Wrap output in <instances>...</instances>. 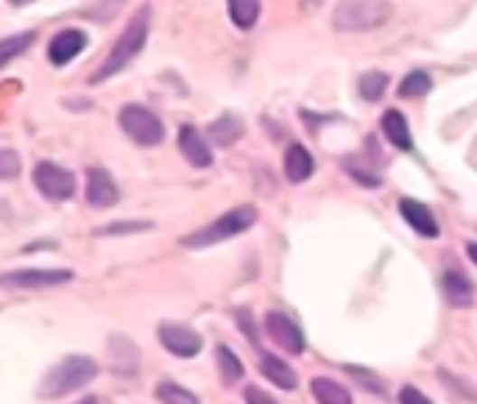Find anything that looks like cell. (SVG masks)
I'll return each mask as SVG.
<instances>
[{
	"instance_id": "6da1fadb",
	"label": "cell",
	"mask_w": 477,
	"mask_h": 404,
	"mask_svg": "<svg viewBox=\"0 0 477 404\" xmlns=\"http://www.w3.org/2000/svg\"><path fill=\"white\" fill-rule=\"evenodd\" d=\"M148 25H151V9L148 6H143L132 20H129V25H126V31L120 33V40L115 42V48H112V53L104 59V64L98 67V73L92 76V84H101V81H107L109 76H115V73H120L126 64H129L140 51H143V45H145V37H148Z\"/></svg>"
},
{
	"instance_id": "7a4b0ae2",
	"label": "cell",
	"mask_w": 477,
	"mask_h": 404,
	"mask_svg": "<svg viewBox=\"0 0 477 404\" xmlns=\"http://www.w3.org/2000/svg\"><path fill=\"white\" fill-rule=\"evenodd\" d=\"M95 377H98V362H95L92 357H84V354H70L51 368L37 393L45 399H59V396H68V393L84 388Z\"/></svg>"
},
{
	"instance_id": "3957f363",
	"label": "cell",
	"mask_w": 477,
	"mask_h": 404,
	"mask_svg": "<svg viewBox=\"0 0 477 404\" xmlns=\"http://www.w3.org/2000/svg\"><path fill=\"white\" fill-rule=\"evenodd\" d=\"M254 221H257V210L254 207H238L232 212H227L224 218L212 221L210 226L187 234V238L182 240L184 249H207V246H215V243H224L229 238H238V234L248 231L254 226Z\"/></svg>"
},
{
	"instance_id": "277c9868",
	"label": "cell",
	"mask_w": 477,
	"mask_h": 404,
	"mask_svg": "<svg viewBox=\"0 0 477 404\" xmlns=\"http://www.w3.org/2000/svg\"><path fill=\"white\" fill-rule=\"evenodd\" d=\"M391 20L388 0H341L332 25L338 31H374Z\"/></svg>"
},
{
	"instance_id": "5b68a950",
	"label": "cell",
	"mask_w": 477,
	"mask_h": 404,
	"mask_svg": "<svg viewBox=\"0 0 477 404\" xmlns=\"http://www.w3.org/2000/svg\"><path fill=\"white\" fill-rule=\"evenodd\" d=\"M120 126L135 143H140L145 148L159 146V143H163V137H165L163 120H159L151 109L137 107V104H129V107L120 109Z\"/></svg>"
},
{
	"instance_id": "8992f818",
	"label": "cell",
	"mask_w": 477,
	"mask_h": 404,
	"mask_svg": "<svg viewBox=\"0 0 477 404\" xmlns=\"http://www.w3.org/2000/svg\"><path fill=\"white\" fill-rule=\"evenodd\" d=\"M34 184L37 190L51 198V201H68L73 193H76V179L70 171L65 167H59L53 162H40L34 167Z\"/></svg>"
},
{
	"instance_id": "52a82bcc",
	"label": "cell",
	"mask_w": 477,
	"mask_h": 404,
	"mask_svg": "<svg viewBox=\"0 0 477 404\" xmlns=\"http://www.w3.org/2000/svg\"><path fill=\"white\" fill-rule=\"evenodd\" d=\"M73 279V271H61V268H51V271H42V268H28V271H12L4 277L6 287H20V290H42V287H53V285H65Z\"/></svg>"
},
{
	"instance_id": "ba28073f",
	"label": "cell",
	"mask_w": 477,
	"mask_h": 404,
	"mask_svg": "<svg viewBox=\"0 0 477 404\" xmlns=\"http://www.w3.org/2000/svg\"><path fill=\"white\" fill-rule=\"evenodd\" d=\"M266 329H268V338H271L279 349L291 352V354H302V352H304V334H302V329H299L288 315L268 313V315H266Z\"/></svg>"
},
{
	"instance_id": "9c48e42d",
	"label": "cell",
	"mask_w": 477,
	"mask_h": 404,
	"mask_svg": "<svg viewBox=\"0 0 477 404\" xmlns=\"http://www.w3.org/2000/svg\"><path fill=\"white\" fill-rule=\"evenodd\" d=\"M159 343L176 357H196L201 352V338L182 324H163L159 326Z\"/></svg>"
},
{
	"instance_id": "30bf717a",
	"label": "cell",
	"mask_w": 477,
	"mask_h": 404,
	"mask_svg": "<svg viewBox=\"0 0 477 404\" xmlns=\"http://www.w3.org/2000/svg\"><path fill=\"white\" fill-rule=\"evenodd\" d=\"M117 187L112 182V176L107 171H101V167H92V171H87V204L95 207V210H104V207H112L117 204Z\"/></svg>"
},
{
	"instance_id": "8fae6325",
	"label": "cell",
	"mask_w": 477,
	"mask_h": 404,
	"mask_svg": "<svg viewBox=\"0 0 477 404\" xmlns=\"http://www.w3.org/2000/svg\"><path fill=\"white\" fill-rule=\"evenodd\" d=\"M84 48H87V33H84V31H76V28L59 31L56 37L51 40V45H48L51 64H56V67L70 64Z\"/></svg>"
},
{
	"instance_id": "7c38bea8",
	"label": "cell",
	"mask_w": 477,
	"mask_h": 404,
	"mask_svg": "<svg viewBox=\"0 0 477 404\" xmlns=\"http://www.w3.org/2000/svg\"><path fill=\"white\" fill-rule=\"evenodd\" d=\"M399 215L407 221V226L422 234V238H438V223L433 218V212L416 198H399Z\"/></svg>"
},
{
	"instance_id": "4fadbf2b",
	"label": "cell",
	"mask_w": 477,
	"mask_h": 404,
	"mask_svg": "<svg viewBox=\"0 0 477 404\" xmlns=\"http://www.w3.org/2000/svg\"><path fill=\"white\" fill-rule=\"evenodd\" d=\"M179 151L184 154V159L193 167H210L212 164V151L193 126H184L179 131Z\"/></svg>"
},
{
	"instance_id": "5bb4252c",
	"label": "cell",
	"mask_w": 477,
	"mask_h": 404,
	"mask_svg": "<svg viewBox=\"0 0 477 404\" xmlns=\"http://www.w3.org/2000/svg\"><path fill=\"white\" fill-rule=\"evenodd\" d=\"M260 371H263V377H268V382H274L282 390H294L296 388V371L288 362L274 357V354H263L260 357Z\"/></svg>"
},
{
	"instance_id": "9a60e30c",
	"label": "cell",
	"mask_w": 477,
	"mask_h": 404,
	"mask_svg": "<svg viewBox=\"0 0 477 404\" xmlns=\"http://www.w3.org/2000/svg\"><path fill=\"white\" fill-rule=\"evenodd\" d=\"M313 167H315V162H313L310 151L302 146H291L288 154H285V176H288V182H294V184L307 182Z\"/></svg>"
},
{
	"instance_id": "2e32d148",
	"label": "cell",
	"mask_w": 477,
	"mask_h": 404,
	"mask_svg": "<svg viewBox=\"0 0 477 404\" xmlns=\"http://www.w3.org/2000/svg\"><path fill=\"white\" fill-rule=\"evenodd\" d=\"M444 296L453 307H469L472 305V282L461 274V271H447L444 274Z\"/></svg>"
},
{
	"instance_id": "e0dca14e",
	"label": "cell",
	"mask_w": 477,
	"mask_h": 404,
	"mask_svg": "<svg viewBox=\"0 0 477 404\" xmlns=\"http://www.w3.org/2000/svg\"><path fill=\"white\" fill-rule=\"evenodd\" d=\"M383 134H386L388 143H391L394 148L407 151V148L413 146V140H410V126H407L405 115L397 112V109H388V112L383 115Z\"/></svg>"
},
{
	"instance_id": "ac0fdd59",
	"label": "cell",
	"mask_w": 477,
	"mask_h": 404,
	"mask_svg": "<svg viewBox=\"0 0 477 404\" xmlns=\"http://www.w3.org/2000/svg\"><path fill=\"white\" fill-rule=\"evenodd\" d=\"M310 393L315 396L318 404H352V396L343 385H338L335 380L330 377H315L310 382Z\"/></svg>"
},
{
	"instance_id": "d6986e66",
	"label": "cell",
	"mask_w": 477,
	"mask_h": 404,
	"mask_svg": "<svg viewBox=\"0 0 477 404\" xmlns=\"http://www.w3.org/2000/svg\"><path fill=\"white\" fill-rule=\"evenodd\" d=\"M215 360H218V371H220V380H224V385H235L243 380V362L238 360V354L220 343L215 349Z\"/></svg>"
},
{
	"instance_id": "ffe728a7",
	"label": "cell",
	"mask_w": 477,
	"mask_h": 404,
	"mask_svg": "<svg viewBox=\"0 0 477 404\" xmlns=\"http://www.w3.org/2000/svg\"><path fill=\"white\" fill-rule=\"evenodd\" d=\"M229 17L243 31L254 28L260 17V0H229Z\"/></svg>"
},
{
	"instance_id": "44dd1931",
	"label": "cell",
	"mask_w": 477,
	"mask_h": 404,
	"mask_svg": "<svg viewBox=\"0 0 477 404\" xmlns=\"http://www.w3.org/2000/svg\"><path fill=\"white\" fill-rule=\"evenodd\" d=\"M243 134V123L235 117V115H224L220 120H215L210 126V137L218 143V146H232L238 137Z\"/></svg>"
},
{
	"instance_id": "7402d4cb",
	"label": "cell",
	"mask_w": 477,
	"mask_h": 404,
	"mask_svg": "<svg viewBox=\"0 0 477 404\" xmlns=\"http://www.w3.org/2000/svg\"><path fill=\"white\" fill-rule=\"evenodd\" d=\"M156 399L163 404H201L187 388H179L176 382H163L156 388Z\"/></svg>"
},
{
	"instance_id": "603a6c76",
	"label": "cell",
	"mask_w": 477,
	"mask_h": 404,
	"mask_svg": "<svg viewBox=\"0 0 477 404\" xmlns=\"http://www.w3.org/2000/svg\"><path fill=\"white\" fill-rule=\"evenodd\" d=\"M430 87H433V81H430V76H427L425 70H413V73H407V76L402 79L399 95H402V98H419V95H425Z\"/></svg>"
},
{
	"instance_id": "cb8c5ba5",
	"label": "cell",
	"mask_w": 477,
	"mask_h": 404,
	"mask_svg": "<svg viewBox=\"0 0 477 404\" xmlns=\"http://www.w3.org/2000/svg\"><path fill=\"white\" fill-rule=\"evenodd\" d=\"M31 42H34V33H20V37H12L0 45V64H9L17 53H23Z\"/></svg>"
},
{
	"instance_id": "d4e9b609",
	"label": "cell",
	"mask_w": 477,
	"mask_h": 404,
	"mask_svg": "<svg viewBox=\"0 0 477 404\" xmlns=\"http://www.w3.org/2000/svg\"><path fill=\"white\" fill-rule=\"evenodd\" d=\"M386 84H388V76H386V73H366V76L360 79V92H363L366 100H379V95H383Z\"/></svg>"
},
{
	"instance_id": "484cf974",
	"label": "cell",
	"mask_w": 477,
	"mask_h": 404,
	"mask_svg": "<svg viewBox=\"0 0 477 404\" xmlns=\"http://www.w3.org/2000/svg\"><path fill=\"white\" fill-rule=\"evenodd\" d=\"M154 223L143 221V223H109L107 229H98L95 234H135V231H148Z\"/></svg>"
},
{
	"instance_id": "4316f807",
	"label": "cell",
	"mask_w": 477,
	"mask_h": 404,
	"mask_svg": "<svg viewBox=\"0 0 477 404\" xmlns=\"http://www.w3.org/2000/svg\"><path fill=\"white\" fill-rule=\"evenodd\" d=\"M17 167H20V162H17L14 151H4V154H0V176H4V179L17 176Z\"/></svg>"
},
{
	"instance_id": "83f0119b",
	"label": "cell",
	"mask_w": 477,
	"mask_h": 404,
	"mask_svg": "<svg viewBox=\"0 0 477 404\" xmlns=\"http://www.w3.org/2000/svg\"><path fill=\"white\" fill-rule=\"evenodd\" d=\"M399 404H433L425 393H419L416 388H410V385H405L402 390H399Z\"/></svg>"
},
{
	"instance_id": "f1b7e54d",
	"label": "cell",
	"mask_w": 477,
	"mask_h": 404,
	"mask_svg": "<svg viewBox=\"0 0 477 404\" xmlns=\"http://www.w3.org/2000/svg\"><path fill=\"white\" fill-rule=\"evenodd\" d=\"M246 404H279V401H276L274 396H268L266 390L248 385V388H246Z\"/></svg>"
},
{
	"instance_id": "f546056e",
	"label": "cell",
	"mask_w": 477,
	"mask_h": 404,
	"mask_svg": "<svg viewBox=\"0 0 477 404\" xmlns=\"http://www.w3.org/2000/svg\"><path fill=\"white\" fill-rule=\"evenodd\" d=\"M466 254H469V259L477 265V243H469V246H466Z\"/></svg>"
},
{
	"instance_id": "4dcf8cb0",
	"label": "cell",
	"mask_w": 477,
	"mask_h": 404,
	"mask_svg": "<svg viewBox=\"0 0 477 404\" xmlns=\"http://www.w3.org/2000/svg\"><path fill=\"white\" fill-rule=\"evenodd\" d=\"M79 404H98V399H95V396H89V399H84V401H79Z\"/></svg>"
}]
</instances>
